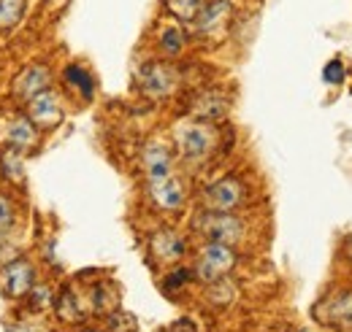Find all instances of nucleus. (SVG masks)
<instances>
[{"label": "nucleus", "instance_id": "1", "mask_svg": "<svg viewBox=\"0 0 352 332\" xmlns=\"http://www.w3.org/2000/svg\"><path fill=\"white\" fill-rule=\"evenodd\" d=\"M174 141L182 160L204 163L217 149V130L212 127V122H201V119L198 122H184V125L176 127Z\"/></svg>", "mask_w": 352, "mask_h": 332}, {"label": "nucleus", "instance_id": "2", "mask_svg": "<svg viewBox=\"0 0 352 332\" xmlns=\"http://www.w3.org/2000/svg\"><path fill=\"white\" fill-rule=\"evenodd\" d=\"M192 230L198 235L206 238V244H225L233 246L244 238V222L236 213H225V211H204L195 216Z\"/></svg>", "mask_w": 352, "mask_h": 332}, {"label": "nucleus", "instance_id": "3", "mask_svg": "<svg viewBox=\"0 0 352 332\" xmlns=\"http://www.w3.org/2000/svg\"><path fill=\"white\" fill-rule=\"evenodd\" d=\"M236 251L233 246H225V244H206L201 254H198V262H195V270L192 276L201 281V284H217L222 276H228L233 268H236Z\"/></svg>", "mask_w": 352, "mask_h": 332}, {"label": "nucleus", "instance_id": "4", "mask_svg": "<svg viewBox=\"0 0 352 332\" xmlns=\"http://www.w3.org/2000/svg\"><path fill=\"white\" fill-rule=\"evenodd\" d=\"M244 200H247V187L236 176H225V178L214 181L212 187L204 189V206H206V211L233 213L236 208L244 206Z\"/></svg>", "mask_w": 352, "mask_h": 332}, {"label": "nucleus", "instance_id": "5", "mask_svg": "<svg viewBox=\"0 0 352 332\" xmlns=\"http://www.w3.org/2000/svg\"><path fill=\"white\" fill-rule=\"evenodd\" d=\"M138 84L149 97H168L176 89V73L166 62H144L138 71Z\"/></svg>", "mask_w": 352, "mask_h": 332}, {"label": "nucleus", "instance_id": "6", "mask_svg": "<svg viewBox=\"0 0 352 332\" xmlns=\"http://www.w3.org/2000/svg\"><path fill=\"white\" fill-rule=\"evenodd\" d=\"M28 119L38 130H52L63 122V103L57 97V92L44 89L38 95H33L28 100Z\"/></svg>", "mask_w": 352, "mask_h": 332}, {"label": "nucleus", "instance_id": "7", "mask_svg": "<svg viewBox=\"0 0 352 332\" xmlns=\"http://www.w3.org/2000/svg\"><path fill=\"white\" fill-rule=\"evenodd\" d=\"M230 16H233V3L230 0H209V3L201 5L192 25L201 36H214L217 30H222L230 22Z\"/></svg>", "mask_w": 352, "mask_h": 332}, {"label": "nucleus", "instance_id": "8", "mask_svg": "<svg viewBox=\"0 0 352 332\" xmlns=\"http://www.w3.org/2000/svg\"><path fill=\"white\" fill-rule=\"evenodd\" d=\"M149 198H152L155 206L163 208V211H179L184 206L187 195H184V187H182L179 178L166 176L160 181H149Z\"/></svg>", "mask_w": 352, "mask_h": 332}, {"label": "nucleus", "instance_id": "9", "mask_svg": "<svg viewBox=\"0 0 352 332\" xmlns=\"http://www.w3.org/2000/svg\"><path fill=\"white\" fill-rule=\"evenodd\" d=\"M36 281V270L28 259H14L6 270H3V289L11 297H25Z\"/></svg>", "mask_w": 352, "mask_h": 332}, {"label": "nucleus", "instance_id": "10", "mask_svg": "<svg viewBox=\"0 0 352 332\" xmlns=\"http://www.w3.org/2000/svg\"><path fill=\"white\" fill-rule=\"evenodd\" d=\"M187 251L184 238L174 233V230H157L152 238H149V254L157 259V262H176L182 259Z\"/></svg>", "mask_w": 352, "mask_h": 332}, {"label": "nucleus", "instance_id": "11", "mask_svg": "<svg viewBox=\"0 0 352 332\" xmlns=\"http://www.w3.org/2000/svg\"><path fill=\"white\" fill-rule=\"evenodd\" d=\"M228 108H230V103H228V97L222 95V92H214V89H209V92H201L195 100H192V117L195 119H201V122H220L228 117Z\"/></svg>", "mask_w": 352, "mask_h": 332}, {"label": "nucleus", "instance_id": "12", "mask_svg": "<svg viewBox=\"0 0 352 332\" xmlns=\"http://www.w3.org/2000/svg\"><path fill=\"white\" fill-rule=\"evenodd\" d=\"M141 165L149 181H160L166 176H171V152L163 143H149L141 152Z\"/></svg>", "mask_w": 352, "mask_h": 332}, {"label": "nucleus", "instance_id": "13", "mask_svg": "<svg viewBox=\"0 0 352 332\" xmlns=\"http://www.w3.org/2000/svg\"><path fill=\"white\" fill-rule=\"evenodd\" d=\"M49 68L44 65H28L22 73H19V79L14 82V92L19 95V97H33V95H38V92H44L49 89Z\"/></svg>", "mask_w": 352, "mask_h": 332}, {"label": "nucleus", "instance_id": "14", "mask_svg": "<svg viewBox=\"0 0 352 332\" xmlns=\"http://www.w3.org/2000/svg\"><path fill=\"white\" fill-rule=\"evenodd\" d=\"M38 127L33 125L28 117H16L11 125H8V143L14 149H36L38 146Z\"/></svg>", "mask_w": 352, "mask_h": 332}, {"label": "nucleus", "instance_id": "15", "mask_svg": "<svg viewBox=\"0 0 352 332\" xmlns=\"http://www.w3.org/2000/svg\"><path fill=\"white\" fill-rule=\"evenodd\" d=\"M325 322L336 327H352V292H344L336 300L325 303Z\"/></svg>", "mask_w": 352, "mask_h": 332}, {"label": "nucleus", "instance_id": "16", "mask_svg": "<svg viewBox=\"0 0 352 332\" xmlns=\"http://www.w3.org/2000/svg\"><path fill=\"white\" fill-rule=\"evenodd\" d=\"M0 173H3V178L11 181V184H22V181H25V165H22L19 149L6 146V149L0 152Z\"/></svg>", "mask_w": 352, "mask_h": 332}, {"label": "nucleus", "instance_id": "17", "mask_svg": "<svg viewBox=\"0 0 352 332\" xmlns=\"http://www.w3.org/2000/svg\"><path fill=\"white\" fill-rule=\"evenodd\" d=\"M54 311H57V316L63 322H79L82 319V308H79L76 292L71 289V287H65V289L60 292V297L54 300Z\"/></svg>", "mask_w": 352, "mask_h": 332}, {"label": "nucleus", "instance_id": "18", "mask_svg": "<svg viewBox=\"0 0 352 332\" xmlns=\"http://www.w3.org/2000/svg\"><path fill=\"white\" fill-rule=\"evenodd\" d=\"M63 79H65L68 86L79 89V95H82L85 100H92V95H95V82H92V76H89L82 65H68L65 73H63Z\"/></svg>", "mask_w": 352, "mask_h": 332}, {"label": "nucleus", "instance_id": "19", "mask_svg": "<svg viewBox=\"0 0 352 332\" xmlns=\"http://www.w3.org/2000/svg\"><path fill=\"white\" fill-rule=\"evenodd\" d=\"M117 305H120V294L111 284L103 281L92 289V311L95 313H111V311H117Z\"/></svg>", "mask_w": 352, "mask_h": 332}, {"label": "nucleus", "instance_id": "20", "mask_svg": "<svg viewBox=\"0 0 352 332\" xmlns=\"http://www.w3.org/2000/svg\"><path fill=\"white\" fill-rule=\"evenodd\" d=\"M25 16V0H0V33L14 30Z\"/></svg>", "mask_w": 352, "mask_h": 332}, {"label": "nucleus", "instance_id": "21", "mask_svg": "<svg viewBox=\"0 0 352 332\" xmlns=\"http://www.w3.org/2000/svg\"><path fill=\"white\" fill-rule=\"evenodd\" d=\"M204 0H166V8L174 14L179 22H192L201 11Z\"/></svg>", "mask_w": 352, "mask_h": 332}, {"label": "nucleus", "instance_id": "22", "mask_svg": "<svg viewBox=\"0 0 352 332\" xmlns=\"http://www.w3.org/2000/svg\"><path fill=\"white\" fill-rule=\"evenodd\" d=\"M25 297H28V308H30V311H46V308L54 305V294H52V289L44 287V284H33Z\"/></svg>", "mask_w": 352, "mask_h": 332}, {"label": "nucleus", "instance_id": "23", "mask_svg": "<svg viewBox=\"0 0 352 332\" xmlns=\"http://www.w3.org/2000/svg\"><path fill=\"white\" fill-rule=\"evenodd\" d=\"M160 49H163L166 54L176 57V54L184 49V33H182L179 27H166V30L160 33Z\"/></svg>", "mask_w": 352, "mask_h": 332}, {"label": "nucleus", "instance_id": "24", "mask_svg": "<svg viewBox=\"0 0 352 332\" xmlns=\"http://www.w3.org/2000/svg\"><path fill=\"white\" fill-rule=\"evenodd\" d=\"M109 332H133L135 330V319L125 311H111L109 313Z\"/></svg>", "mask_w": 352, "mask_h": 332}, {"label": "nucleus", "instance_id": "25", "mask_svg": "<svg viewBox=\"0 0 352 332\" xmlns=\"http://www.w3.org/2000/svg\"><path fill=\"white\" fill-rule=\"evenodd\" d=\"M322 79L328 84H342L347 79V68H344V62L342 60H331L328 65H325V71H322Z\"/></svg>", "mask_w": 352, "mask_h": 332}, {"label": "nucleus", "instance_id": "26", "mask_svg": "<svg viewBox=\"0 0 352 332\" xmlns=\"http://www.w3.org/2000/svg\"><path fill=\"white\" fill-rule=\"evenodd\" d=\"M192 278V270H187V268H176L174 273H168L166 276V289L168 292H176V289H182V287H187V281Z\"/></svg>", "mask_w": 352, "mask_h": 332}, {"label": "nucleus", "instance_id": "27", "mask_svg": "<svg viewBox=\"0 0 352 332\" xmlns=\"http://www.w3.org/2000/svg\"><path fill=\"white\" fill-rule=\"evenodd\" d=\"M11 216H14V211H11V203H8L6 198H0V227L11 224Z\"/></svg>", "mask_w": 352, "mask_h": 332}, {"label": "nucleus", "instance_id": "28", "mask_svg": "<svg viewBox=\"0 0 352 332\" xmlns=\"http://www.w3.org/2000/svg\"><path fill=\"white\" fill-rule=\"evenodd\" d=\"M6 332H36V330H33L30 324H11Z\"/></svg>", "mask_w": 352, "mask_h": 332}, {"label": "nucleus", "instance_id": "29", "mask_svg": "<svg viewBox=\"0 0 352 332\" xmlns=\"http://www.w3.org/2000/svg\"><path fill=\"white\" fill-rule=\"evenodd\" d=\"M85 332H98V330H85Z\"/></svg>", "mask_w": 352, "mask_h": 332}]
</instances>
